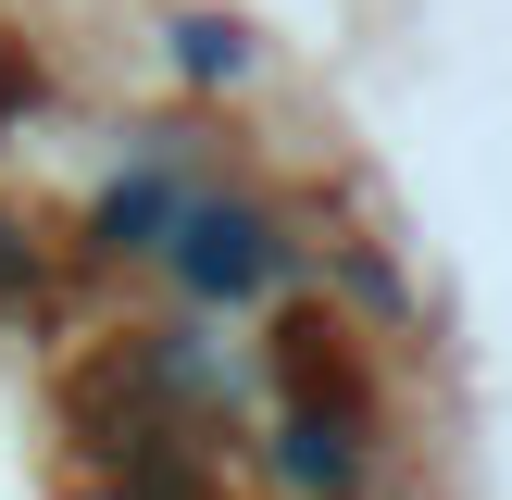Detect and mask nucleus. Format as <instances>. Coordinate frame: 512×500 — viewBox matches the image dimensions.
<instances>
[{
	"label": "nucleus",
	"mask_w": 512,
	"mask_h": 500,
	"mask_svg": "<svg viewBox=\"0 0 512 500\" xmlns=\"http://www.w3.org/2000/svg\"><path fill=\"white\" fill-rule=\"evenodd\" d=\"M163 225H175V175H138V188L100 200V238L113 250H163Z\"/></svg>",
	"instance_id": "2"
},
{
	"label": "nucleus",
	"mask_w": 512,
	"mask_h": 500,
	"mask_svg": "<svg viewBox=\"0 0 512 500\" xmlns=\"http://www.w3.org/2000/svg\"><path fill=\"white\" fill-rule=\"evenodd\" d=\"M250 50H238V25H188V75H238Z\"/></svg>",
	"instance_id": "4"
},
{
	"label": "nucleus",
	"mask_w": 512,
	"mask_h": 500,
	"mask_svg": "<svg viewBox=\"0 0 512 500\" xmlns=\"http://www.w3.org/2000/svg\"><path fill=\"white\" fill-rule=\"evenodd\" d=\"M163 250L188 263V288H200V300H250V288L275 275V238H263V213H238V200H175Z\"/></svg>",
	"instance_id": "1"
},
{
	"label": "nucleus",
	"mask_w": 512,
	"mask_h": 500,
	"mask_svg": "<svg viewBox=\"0 0 512 500\" xmlns=\"http://www.w3.org/2000/svg\"><path fill=\"white\" fill-rule=\"evenodd\" d=\"M288 463L313 475V488H350V450H338V425H313V413L288 425Z\"/></svg>",
	"instance_id": "3"
}]
</instances>
